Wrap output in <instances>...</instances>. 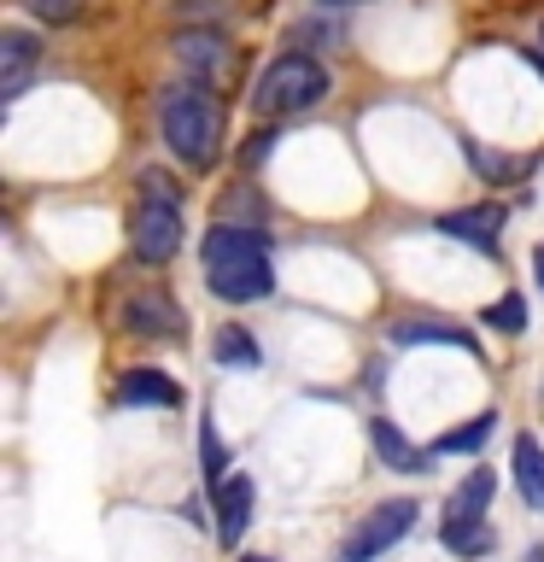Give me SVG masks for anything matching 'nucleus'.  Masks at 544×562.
<instances>
[{
  "mask_svg": "<svg viewBox=\"0 0 544 562\" xmlns=\"http://www.w3.org/2000/svg\"><path fill=\"white\" fill-rule=\"evenodd\" d=\"M205 281L211 293L228 299V305H252V299H270L275 270H270V240L258 228H228L217 223L205 235Z\"/></svg>",
  "mask_w": 544,
  "mask_h": 562,
  "instance_id": "1",
  "label": "nucleus"
},
{
  "mask_svg": "<svg viewBox=\"0 0 544 562\" xmlns=\"http://www.w3.org/2000/svg\"><path fill=\"white\" fill-rule=\"evenodd\" d=\"M158 130H165L170 153L182 158V165L205 170L211 158H217V147H223V100L211 94L205 82L170 88L165 105H158Z\"/></svg>",
  "mask_w": 544,
  "mask_h": 562,
  "instance_id": "2",
  "label": "nucleus"
},
{
  "mask_svg": "<svg viewBox=\"0 0 544 562\" xmlns=\"http://www.w3.org/2000/svg\"><path fill=\"white\" fill-rule=\"evenodd\" d=\"M328 94V65H316L310 53H281V59L258 77L252 88V105L258 117H287V112H305Z\"/></svg>",
  "mask_w": 544,
  "mask_h": 562,
  "instance_id": "3",
  "label": "nucleus"
},
{
  "mask_svg": "<svg viewBox=\"0 0 544 562\" xmlns=\"http://www.w3.org/2000/svg\"><path fill=\"white\" fill-rule=\"evenodd\" d=\"M416 527V504L410 498H386V504H375L369 516L345 533V544H340V562H375V557H386L393 544L404 539Z\"/></svg>",
  "mask_w": 544,
  "mask_h": 562,
  "instance_id": "4",
  "label": "nucleus"
},
{
  "mask_svg": "<svg viewBox=\"0 0 544 562\" xmlns=\"http://www.w3.org/2000/svg\"><path fill=\"white\" fill-rule=\"evenodd\" d=\"M129 246H135L140 263L175 258V246H182V205L140 200V205H135V223H129Z\"/></svg>",
  "mask_w": 544,
  "mask_h": 562,
  "instance_id": "5",
  "label": "nucleus"
},
{
  "mask_svg": "<svg viewBox=\"0 0 544 562\" xmlns=\"http://www.w3.org/2000/svg\"><path fill=\"white\" fill-rule=\"evenodd\" d=\"M175 59L188 65V82H205V88L235 70V53H228L223 35H211V30H188L182 42H175Z\"/></svg>",
  "mask_w": 544,
  "mask_h": 562,
  "instance_id": "6",
  "label": "nucleus"
},
{
  "mask_svg": "<svg viewBox=\"0 0 544 562\" xmlns=\"http://www.w3.org/2000/svg\"><path fill=\"white\" fill-rule=\"evenodd\" d=\"M439 235L474 246V252L498 258V235H503V205H468V211H451L439 217Z\"/></svg>",
  "mask_w": 544,
  "mask_h": 562,
  "instance_id": "7",
  "label": "nucleus"
},
{
  "mask_svg": "<svg viewBox=\"0 0 544 562\" xmlns=\"http://www.w3.org/2000/svg\"><path fill=\"white\" fill-rule=\"evenodd\" d=\"M123 328L152 334V340H182V311H175L158 288H140L129 305H123Z\"/></svg>",
  "mask_w": 544,
  "mask_h": 562,
  "instance_id": "8",
  "label": "nucleus"
},
{
  "mask_svg": "<svg viewBox=\"0 0 544 562\" xmlns=\"http://www.w3.org/2000/svg\"><path fill=\"white\" fill-rule=\"evenodd\" d=\"M211 492H217V539L235 551L246 521H252V481H246V474H228V481L211 486Z\"/></svg>",
  "mask_w": 544,
  "mask_h": 562,
  "instance_id": "9",
  "label": "nucleus"
},
{
  "mask_svg": "<svg viewBox=\"0 0 544 562\" xmlns=\"http://www.w3.org/2000/svg\"><path fill=\"white\" fill-rule=\"evenodd\" d=\"M369 446H375V457H381L393 474H421V469H428V451L410 446V439L398 434V422H386V416L369 422Z\"/></svg>",
  "mask_w": 544,
  "mask_h": 562,
  "instance_id": "10",
  "label": "nucleus"
},
{
  "mask_svg": "<svg viewBox=\"0 0 544 562\" xmlns=\"http://www.w3.org/2000/svg\"><path fill=\"white\" fill-rule=\"evenodd\" d=\"M117 398L123 404H158V411H175V404H182V386H175L165 369H123Z\"/></svg>",
  "mask_w": 544,
  "mask_h": 562,
  "instance_id": "11",
  "label": "nucleus"
},
{
  "mask_svg": "<svg viewBox=\"0 0 544 562\" xmlns=\"http://www.w3.org/2000/svg\"><path fill=\"white\" fill-rule=\"evenodd\" d=\"M35 59H42V53H35V35H24V30H7V35H0V65H7L0 94H7V100L24 94V77L35 70Z\"/></svg>",
  "mask_w": 544,
  "mask_h": 562,
  "instance_id": "12",
  "label": "nucleus"
},
{
  "mask_svg": "<svg viewBox=\"0 0 544 562\" xmlns=\"http://www.w3.org/2000/svg\"><path fill=\"white\" fill-rule=\"evenodd\" d=\"M509 469H515V486H521V498L544 509V446L533 434H515V457H509Z\"/></svg>",
  "mask_w": 544,
  "mask_h": 562,
  "instance_id": "13",
  "label": "nucleus"
},
{
  "mask_svg": "<svg viewBox=\"0 0 544 562\" xmlns=\"http://www.w3.org/2000/svg\"><path fill=\"white\" fill-rule=\"evenodd\" d=\"M491 486H498V474H491V469H468V481L451 492V509H445V521H486Z\"/></svg>",
  "mask_w": 544,
  "mask_h": 562,
  "instance_id": "14",
  "label": "nucleus"
},
{
  "mask_svg": "<svg viewBox=\"0 0 544 562\" xmlns=\"http://www.w3.org/2000/svg\"><path fill=\"white\" fill-rule=\"evenodd\" d=\"M491 428H498V411H480L474 422H463V428L439 434V439H433V457H474V451L491 439Z\"/></svg>",
  "mask_w": 544,
  "mask_h": 562,
  "instance_id": "15",
  "label": "nucleus"
},
{
  "mask_svg": "<svg viewBox=\"0 0 544 562\" xmlns=\"http://www.w3.org/2000/svg\"><path fill=\"white\" fill-rule=\"evenodd\" d=\"M393 340H398V346L439 340V346H463V351H474V334H468V328H451V323H398Z\"/></svg>",
  "mask_w": 544,
  "mask_h": 562,
  "instance_id": "16",
  "label": "nucleus"
},
{
  "mask_svg": "<svg viewBox=\"0 0 544 562\" xmlns=\"http://www.w3.org/2000/svg\"><path fill=\"white\" fill-rule=\"evenodd\" d=\"M445 551H456V557H486L491 551V527L486 521H445Z\"/></svg>",
  "mask_w": 544,
  "mask_h": 562,
  "instance_id": "17",
  "label": "nucleus"
},
{
  "mask_svg": "<svg viewBox=\"0 0 544 562\" xmlns=\"http://www.w3.org/2000/svg\"><path fill=\"white\" fill-rule=\"evenodd\" d=\"M211 351H217V363H240V369H258V340H252V334H246V328H223V334H217V346H211Z\"/></svg>",
  "mask_w": 544,
  "mask_h": 562,
  "instance_id": "18",
  "label": "nucleus"
},
{
  "mask_svg": "<svg viewBox=\"0 0 544 562\" xmlns=\"http://www.w3.org/2000/svg\"><path fill=\"white\" fill-rule=\"evenodd\" d=\"M480 323L498 328V334H521V328H526V299H521V293H503L498 305H486Z\"/></svg>",
  "mask_w": 544,
  "mask_h": 562,
  "instance_id": "19",
  "label": "nucleus"
},
{
  "mask_svg": "<svg viewBox=\"0 0 544 562\" xmlns=\"http://www.w3.org/2000/svg\"><path fill=\"white\" fill-rule=\"evenodd\" d=\"M200 457H205V481L223 486L228 481V457H223V439H217V428H211V416L200 422Z\"/></svg>",
  "mask_w": 544,
  "mask_h": 562,
  "instance_id": "20",
  "label": "nucleus"
},
{
  "mask_svg": "<svg viewBox=\"0 0 544 562\" xmlns=\"http://www.w3.org/2000/svg\"><path fill=\"white\" fill-rule=\"evenodd\" d=\"M140 200H165V205H182V193H175V182H170V176L165 170H140Z\"/></svg>",
  "mask_w": 544,
  "mask_h": 562,
  "instance_id": "21",
  "label": "nucleus"
},
{
  "mask_svg": "<svg viewBox=\"0 0 544 562\" xmlns=\"http://www.w3.org/2000/svg\"><path fill=\"white\" fill-rule=\"evenodd\" d=\"M35 18H47V24H70V18L82 12V0H24Z\"/></svg>",
  "mask_w": 544,
  "mask_h": 562,
  "instance_id": "22",
  "label": "nucleus"
},
{
  "mask_svg": "<svg viewBox=\"0 0 544 562\" xmlns=\"http://www.w3.org/2000/svg\"><path fill=\"white\" fill-rule=\"evenodd\" d=\"M521 562H544V544H526V557Z\"/></svg>",
  "mask_w": 544,
  "mask_h": 562,
  "instance_id": "23",
  "label": "nucleus"
},
{
  "mask_svg": "<svg viewBox=\"0 0 544 562\" xmlns=\"http://www.w3.org/2000/svg\"><path fill=\"white\" fill-rule=\"evenodd\" d=\"M533 270H539V288H544V246H539V252H533Z\"/></svg>",
  "mask_w": 544,
  "mask_h": 562,
  "instance_id": "24",
  "label": "nucleus"
},
{
  "mask_svg": "<svg viewBox=\"0 0 544 562\" xmlns=\"http://www.w3.org/2000/svg\"><path fill=\"white\" fill-rule=\"evenodd\" d=\"M316 7H358V0H316Z\"/></svg>",
  "mask_w": 544,
  "mask_h": 562,
  "instance_id": "25",
  "label": "nucleus"
},
{
  "mask_svg": "<svg viewBox=\"0 0 544 562\" xmlns=\"http://www.w3.org/2000/svg\"><path fill=\"white\" fill-rule=\"evenodd\" d=\"M240 562H275V557H240Z\"/></svg>",
  "mask_w": 544,
  "mask_h": 562,
  "instance_id": "26",
  "label": "nucleus"
}]
</instances>
